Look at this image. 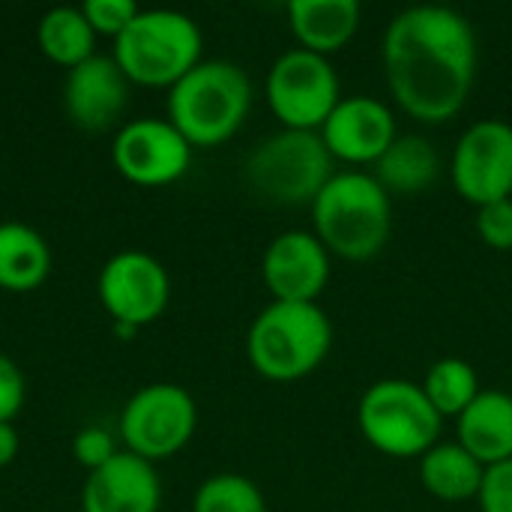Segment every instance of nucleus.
<instances>
[{"instance_id":"obj_23","label":"nucleus","mask_w":512,"mask_h":512,"mask_svg":"<svg viewBox=\"0 0 512 512\" xmlns=\"http://www.w3.org/2000/svg\"><path fill=\"white\" fill-rule=\"evenodd\" d=\"M420 387L441 420L459 417L483 393L474 366L459 357H444V360L432 363V369L426 372V381Z\"/></svg>"},{"instance_id":"obj_29","label":"nucleus","mask_w":512,"mask_h":512,"mask_svg":"<svg viewBox=\"0 0 512 512\" xmlns=\"http://www.w3.org/2000/svg\"><path fill=\"white\" fill-rule=\"evenodd\" d=\"M21 408H24V375L15 366V360L0 354V423H12Z\"/></svg>"},{"instance_id":"obj_4","label":"nucleus","mask_w":512,"mask_h":512,"mask_svg":"<svg viewBox=\"0 0 512 512\" xmlns=\"http://www.w3.org/2000/svg\"><path fill=\"white\" fill-rule=\"evenodd\" d=\"M333 327L318 303L273 300L258 312L246 336L252 369L276 384L312 375L330 354Z\"/></svg>"},{"instance_id":"obj_17","label":"nucleus","mask_w":512,"mask_h":512,"mask_svg":"<svg viewBox=\"0 0 512 512\" xmlns=\"http://www.w3.org/2000/svg\"><path fill=\"white\" fill-rule=\"evenodd\" d=\"M459 444L483 465L512 459V396L504 390L480 393L459 417Z\"/></svg>"},{"instance_id":"obj_13","label":"nucleus","mask_w":512,"mask_h":512,"mask_svg":"<svg viewBox=\"0 0 512 512\" xmlns=\"http://www.w3.org/2000/svg\"><path fill=\"white\" fill-rule=\"evenodd\" d=\"M261 279L279 303H315L330 282V252L312 231H285L264 249Z\"/></svg>"},{"instance_id":"obj_28","label":"nucleus","mask_w":512,"mask_h":512,"mask_svg":"<svg viewBox=\"0 0 512 512\" xmlns=\"http://www.w3.org/2000/svg\"><path fill=\"white\" fill-rule=\"evenodd\" d=\"M477 504L480 512H512V459L495 468H486Z\"/></svg>"},{"instance_id":"obj_5","label":"nucleus","mask_w":512,"mask_h":512,"mask_svg":"<svg viewBox=\"0 0 512 512\" xmlns=\"http://www.w3.org/2000/svg\"><path fill=\"white\" fill-rule=\"evenodd\" d=\"M201 30L177 9H141L114 39V60L123 75L144 87H174L201 63Z\"/></svg>"},{"instance_id":"obj_20","label":"nucleus","mask_w":512,"mask_h":512,"mask_svg":"<svg viewBox=\"0 0 512 512\" xmlns=\"http://www.w3.org/2000/svg\"><path fill=\"white\" fill-rule=\"evenodd\" d=\"M51 273L48 240L24 222H0V288L33 291Z\"/></svg>"},{"instance_id":"obj_10","label":"nucleus","mask_w":512,"mask_h":512,"mask_svg":"<svg viewBox=\"0 0 512 512\" xmlns=\"http://www.w3.org/2000/svg\"><path fill=\"white\" fill-rule=\"evenodd\" d=\"M450 180L456 195L474 207L512 198V123L477 120L468 126L453 147Z\"/></svg>"},{"instance_id":"obj_15","label":"nucleus","mask_w":512,"mask_h":512,"mask_svg":"<svg viewBox=\"0 0 512 512\" xmlns=\"http://www.w3.org/2000/svg\"><path fill=\"white\" fill-rule=\"evenodd\" d=\"M129 99V78L114 57L93 54L84 63L72 66L63 81V108L66 117L84 132L111 129L123 114Z\"/></svg>"},{"instance_id":"obj_8","label":"nucleus","mask_w":512,"mask_h":512,"mask_svg":"<svg viewBox=\"0 0 512 512\" xmlns=\"http://www.w3.org/2000/svg\"><path fill=\"white\" fill-rule=\"evenodd\" d=\"M339 99L333 63L306 48L285 51L267 72V105L282 129L321 132Z\"/></svg>"},{"instance_id":"obj_6","label":"nucleus","mask_w":512,"mask_h":512,"mask_svg":"<svg viewBox=\"0 0 512 512\" xmlns=\"http://www.w3.org/2000/svg\"><path fill=\"white\" fill-rule=\"evenodd\" d=\"M243 174L249 189L270 204H312L333 177V156L321 132L282 129L249 153Z\"/></svg>"},{"instance_id":"obj_19","label":"nucleus","mask_w":512,"mask_h":512,"mask_svg":"<svg viewBox=\"0 0 512 512\" xmlns=\"http://www.w3.org/2000/svg\"><path fill=\"white\" fill-rule=\"evenodd\" d=\"M486 468L459 444V441H438L423 459H420V480L423 489L444 501V504H462L480 495Z\"/></svg>"},{"instance_id":"obj_25","label":"nucleus","mask_w":512,"mask_h":512,"mask_svg":"<svg viewBox=\"0 0 512 512\" xmlns=\"http://www.w3.org/2000/svg\"><path fill=\"white\" fill-rule=\"evenodd\" d=\"M477 237L498 252L512 249V198L477 207Z\"/></svg>"},{"instance_id":"obj_2","label":"nucleus","mask_w":512,"mask_h":512,"mask_svg":"<svg viewBox=\"0 0 512 512\" xmlns=\"http://www.w3.org/2000/svg\"><path fill=\"white\" fill-rule=\"evenodd\" d=\"M312 225L327 252L345 261H369L390 240L393 204L375 174L342 171L312 201Z\"/></svg>"},{"instance_id":"obj_18","label":"nucleus","mask_w":512,"mask_h":512,"mask_svg":"<svg viewBox=\"0 0 512 512\" xmlns=\"http://www.w3.org/2000/svg\"><path fill=\"white\" fill-rule=\"evenodd\" d=\"M288 24L300 48L330 57L342 51L360 27L357 0H291Z\"/></svg>"},{"instance_id":"obj_26","label":"nucleus","mask_w":512,"mask_h":512,"mask_svg":"<svg viewBox=\"0 0 512 512\" xmlns=\"http://www.w3.org/2000/svg\"><path fill=\"white\" fill-rule=\"evenodd\" d=\"M81 12H84V18L90 21V27L96 33H105V36L117 39L141 9L132 0H87L81 6Z\"/></svg>"},{"instance_id":"obj_11","label":"nucleus","mask_w":512,"mask_h":512,"mask_svg":"<svg viewBox=\"0 0 512 512\" xmlns=\"http://www.w3.org/2000/svg\"><path fill=\"white\" fill-rule=\"evenodd\" d=\"M99 303L120 327L153 324L171 300V279L159 258L126 249L111 255L99 270Z\"/></svg>"},{"instance_id":"obj_7","label":"nucleus","mask_w":512,"mask_h":512,"mask_svg":"<svg viewBox=\"0 0 512 512\" xmlns=\"http://www.w3.org/2000/svg\"><path fill=\"white\" fill-rule=\"evenodd\" d=\"M357 426L369 447L393 459H423L441 432V417L429 405L420 384L405 378L375 381L360 405Z\"/></svg>"},{"instance_id":"obj_21","label":"nucleus","mask_w":512,"mask_h":512,"mask_svg":"<svg viewBox=\"0 0 512 512\" xmlns=\"http://www.w3.org/2000/svg\"><path fill=\"white\" fill-rule=\"evenodd\" d=\"M438 150L423 135H399L375 162V180L387 195H420L438 180Z\"/></svg>"},{"instance_id":"obj_3","label":"nucleus","mask_w":512,"mask_h":512,"mask_svg":"<svg viewBox=\"0 0 512 512\" xmlns=\"http://www.w3.org/2000/svg\"><path fill=\"white\" fill-rule=\"evenodd\" d=\"M249 108V75L231 60H201L168 90V120L192 147L225 144Z\"/></svg>"},{"instance_id":"obj_12","label":"nucleus","mask_w":512,"mask_h":512,"mask_svg":"<svg viewBox=\"0 0 512 512\" xmlns=\"http://www.w3.org/2000/svg\"><path fill=\"white\" fill-rule=\"evenodd\" d=\"M114 168L135 186H168L180 180L192 162V144L171 120L141 117L120 126L111 147Z\"/></svg>"},{"instance_id":"obj_14","label":"nucleus","mask_w":512,"mask_h":512,"mask_svg":"<svg viewBox=\"0 0 512 512\" xmlns=\"http://www.w3.org/2000/svg\"><path fill=\"white\" fill-rule=\"evenodd\" d=\"M321 138L333 159L348 165L378 162L399 138L393 111L372 96H345L321 126Z\"/></svg>"},{"instance_id":"obj_22","label":"nucleus","mask_w":512,"mask_h":512,"mask_svg":"<svg viewBox=\"0 0 512 512\" xmlns=\"http://www.w3.org/2000/svg\"><path fill=\"white\" fill-rule=\"evenodd\" d=\"M36 42L48 60H54L57 66H66V69H72V66H78L96 54L93 51L96 48V30L90 27L84 12L75 6L48 9L39 18Z\"/></svg>"},{"instance_id":"obj_30","label":"nucleus","mask_w":512,"mask_h":512,"mask_svg":"<svg viewBox=\"0 0 512 512\" xmlns=\"http://www.w3.org/2000/svg\"><path fill=\"white\" fill-rule=\"evenodd\" d=\"M18 447H21V441H18L15 426L12 423H0V468L12 465V459L18 456Z\"/></svg>"},{"instance_id":"obj_9","label":"nucleus","mask_w":512,"mask_h":512,"mask_svg":"<svg viewBox=\"0 0 512 512\" xmlns=\"http://www.w3.org/2000/svg\"><path fill=\"white\" fill-rule=\"evenodd\" d=\"M198 426V408L180 384L141 387L120 414V438L129 453L159 462L180 453Z\"/></svg>"},{"instance_id":"obj_24","label":"nucleus","mask_w":512,"mask_h":512,"mask_svg":"<svg viewBox=\"0 0 512 512\" xmlns=\"http://www.w3.org/2000/svg\"><path fill=\"white\" fill-rule=\"evenodd\" d=\"M192 512H267V501L249 477L213 474L198 486Z\"/></svg>"},{"instance_id":"obj_27","label":"nucleus","mask_w":512,"mask_h":512,"mask_svg":"<svg viewBox=\"0 0 512 512\" xmlns=\"http://www.w3.org/2000/svg\"><path fill=\"white\" fill-rule=\"evenodd\" d=\"M72 453L75 459L87 468V471H99L102 465H108L120 450L114 444V435L108 429H99V426H87L75 435L72 441Z\"/></svg>"},{"instance_id":"obj_16","label":"nucleus","mask_w":512,"mask_h":512,"mask_svg":"<svg viewBox=\"0 0 512 512\" xmlns=\"http://www.w3.org/2000/svg\"><path fill=\"white\" fill-rule=\"evenodd\" d=\"M162 504V483L153 462L120 450L108 465L87 474L81 489L84 512H156Z\"/></svg>"},{"instance_id":"obj_1","label":"nucleus","mask_w":512,"mask_h":512,"mask_svg":"<svg viewBox=\"0 0 512 512\" xmlns=\"http://www.w3.org/2000/svg\"><path fill=\"white\" fill-rule=\"evenodd\" d=\"M384 75L393 99L420 123L453 120L477 78V36L450 6H411L384 30Z\"/></svg>"}]
</instances>
